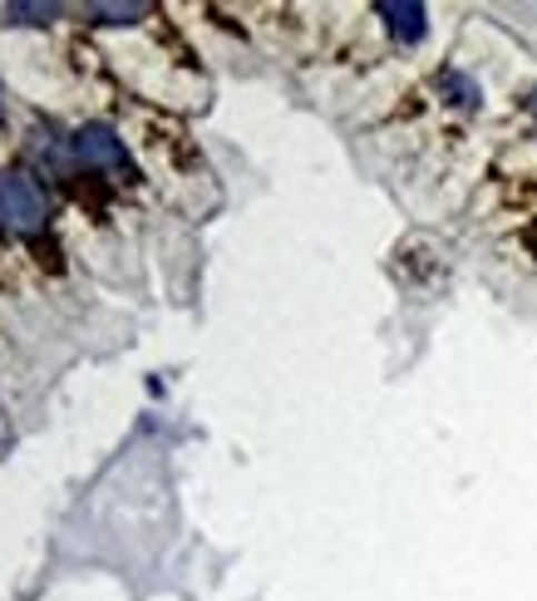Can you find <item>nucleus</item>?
<instances>
[{
  "instance_id": "nucleus-3",
  "label": "nucleus",
  "mask_w": 537,
  "mask_h": 601,
  "mask_svg": "<svg viewBox=\"0 0 537 601\" xmlns=\"http://www.w3.org/2000/svg\"><path fill=\"white\" fill-rule=\"evenodd\" d=\"M375 10L385 16V26H390V36L399 44H419V40H425V30H429V10L425 6H409V0H380Z\"/></svg>"
},
{
  "instance_id": "nucleus-4",
  "label": "nucleus",
  "mask_w": 537,
  "mask_h": 601,
  "mask_svg": "<svg viewBox=\"0 0 537 601\" xmlns=\"http://www.w3.org/2000/svg\"><path fill=\"white\" fill-rule=\"evenodd\" d=\"M54 16H60V6H6V20H16V26H50Z\"/></svg>"
},
{
  "instance_id": "nucleus-6",
  "label": "nucleus",
  "mask_w": 537,
  "mask_h": 601,
  "mask_svg": "<svg viewBox=\"0 0 537 601\" xmlns=\"http://www.w3.org/2000/svg\"><path fill=\"white\" fill-rule=\"evenodd\" d=\"M0 119H6V89H0Z\"/></svg>"
},
{
  "instance_id": "nucleus-1",
  "label": "nucleus",
  "mask_w": 537,
  "mask_h": 601,
  "mask_svg": "<svg viewBox=\"0 0 537 601\" xmlns=\"http://www.w3.org/2000/svg\"><path fill=\"white\" fill-rule=\"evenodd\" d=\"M0 227L20 237L44 227V198L30 188L26 173H0Z\"/></svg>"
},
{
  "instance_id": "nucleus-2",
  "label": "nucleus",
  "mask_w": 537,
  "mask_h": 601,
  "mask_svg": "<svg viewBox=\"0 0 537 601\" xmlns=\"http://www.w3.org/2000/svg\"><path fill=\"white\" fill-rule=\"evenodd\" d=\"M74 158L95 173H113V178H133L129 153H123V139L109 129V123H84L74 133Z\"/></svg>"
},
{
  "instance_id": "nucleus-5",
  "label": "nucleus",
  "mask_w": 537,
  "mask_h": 601,
  "mask_svg": "<svg viewBox=\"0 0 537 601\" xmlns=\"http://www.w3.org/2000/svg\"><path fill=\"white\" fill-rule=\"evenodd\" d=\"M99 26H133V20L148 16V6H95Z\"/></svg>"
},
{
  "instance_id": "nucleus-7",
  "label": "nucleus",
  "mask_w": 537,
  "mask_h": 601,
  "mask_svg": "<svg viewBox=\"0 0 537 601\" xmlns=\"http://www.w3.org/2000/svg\"><path fill=\"white\" fill-rule=\"evenodd\" d=\"M533 109H537V104H533Z\"/></svg>"
}]
</instances>
